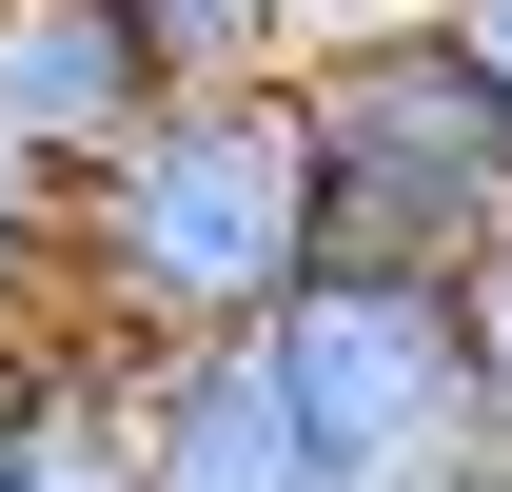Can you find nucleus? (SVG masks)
<instances>
[{"label": "nucleus", "instance_id": "1", "mask_svg": "<svg viewBox=\"0 0 512 492\" xmlns=\"http://www.w3.org/2000/svg\"><path fill=\"white\" fill-rule=\"evenodd\" d=\"M296 276H316V138H296V79H178V99L60 197V296L99 315L119 355L276 335Z\"/></svg>", "mask_w": 512, "mask_h": 492}, {"label": "nucleus", "instance_id": "2", "mask_svg": "<svg viewBox=\"0 0 512 492\" xmlns=\"http://www.w3.org/2000/svg\"><path fill=\"white\" fill-rule=\"evenodd\" d=\"M296 138H316V276H473L512 237V99L473 79V40L434 0L316 40Z\"/></svg>", "mask_w": 512, "mask_h": 492}, {"label": "nucleus", "instance_id": "3", "mask_svg": "<svg viewBox=\"0 0 512 492\" xmlns=\"http://www.w3.org/2000/svg\"><path fill=\"white\" fill-rule=\"evenodd\" d=\"M276 374L335 492H453L493 453V355H473V276H296Z\"/></svg>", "mask_w": 512, "mask_h": 492}, {"label": "nucleus", "instance_id": "4", "mask_svg": "<svg viewBox=\"0 0 512 492\" xmlns=\"http://www.w3.org/2000/svg\"><path fill=\"white\" fill-rule=\"evenodd\" d=\"M119 473H138V492H335L316 433H296L276 335H178V355H138V394H119Z\"/></svg>", "mask_w": 512, "mask_h": 492}, {"label": "nucleus", "instance_id": "5", "mask_svg": "<svg viewBox=\"0 0 512 492\" xmlns=\"http://www.w3.org/2000/svg\"><path fill=\"white\" fill-rule=\"evenodd\" d=\"M158 99H178V79L138 60L119 0H0V138H20L40 178H99Z\"/></svg>", "mask_w": 512, "mask_h": 492}, {"label": "nucleus", "instance_id": "6", "mask_svg": "<svg viewBox=\"0 0 512 492\" xmlns=\"http://www.w3.org/2000/svg\"><path fill=\"white\" fill-rule=\"evenodd\" d=\"M119 394H138V355L99 335V315H0V492H138L119 473Z\"/></svg>", "mask_w": 512, "mask_h": 492}, {"label": "nucleus", "instance_id": "7", "mask_svg": "<svg viewBox=\"0 0 512 492\" xmlns=\"http://www.w3.org/2000/svg\"><path fill=\"white\" fill-rule=\"evenodd\" d=\"M138 60L158 79H296L316 40H355V20H394V0H119Z\"/></svg>", "mask_w": 512, "mask_h": 492}, {"label": "nucleus", "instance_id": "8", "mask_svg": "<svg viewBox=\"0 0 512 492\" xmlns=\"http://www.w3.org/2000/svg\"><path fill=\"white\" fill-rule=\"evenodd\" d=\"M60 197L79 178H40V158L0 138V315H60Z\"/></svg>", "mask_w": 512, "mask_h": 492}, {"label": "nucleus", "instance_id": "9", "mask_svg": "<svg viewBox=\"0 0 512 492\" xmlns=\"http://www.w3.org/2000/svg\"><path fill=\"white\" fill-rule=\"evenodd\" d=\"M473 355H493V453H512V237L473 256Z\"/></svg>", "mask_w": 512, "mask_h": 492}, {"label": "nucleus", "instance_id": "10", "mask_svg": "<svg viewBox=\"0 0 512 492\" xmlns=\"http://www.w3.org/2000/svg\"><path fill=\"white\" fill-rule=\"evenodd\" d=\"M434 20H453V40H473V79H493V99H512V0H434Z\"/></svg>", "mask_w": 512, "mask_h": 492}, {"label": "nucleus", "instance_id": "11", "mask_svg": "<svg viewBox=\"0 0 512 492\" xmlns=\"http://www.w3.org/2000/svg\"><path fill=\"white\" fill-rule=\"evenodd\" d=\"M453 492H512V453H473V473H453Z\"/></svg>", "mask_w": 512, "mask_h": 492}]
</instances>
